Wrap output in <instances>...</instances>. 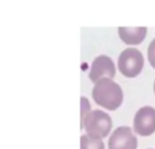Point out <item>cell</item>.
Here are the masks:
<instances>
[{"label": "cell", "mask_w": 155, "mask_h": 149, "mask_svg": "<svg viewBox=\"0 0 155 149\" xmlns=\"http://www.w3.org/2000/svg\"><path fill=\"white\" fill-rule=\"evenodd\" d=\"M147 54H148V61H150V64L155 68V38L151 41L150 46H148Z\"/></svg>", "instance_id": "cell-10"}, {"label": "cell", "mask_w": 155, "mask_h": 149, "mask_svg": "<svg viewBox=\"0 0 155 149\" xmlns=\"http://www.w3.org/2000/svg\"><path fill=\"white\" fill-rule=\"evenodd\" d=\"M114 74L116 67L113 60L107 56H98L94 59L93 64H91L88 77H90L91 81L97 83L101 79H112Z\"/></svg>", "instance_id": "cell-6"}, {"label": "cell", "mask_w": 155, "mask_h": 149, "mask_svg": "<svg viewBox=\"0 0 155 149\" xmlns=\"http://www.w3.org/2000/svg\"><path fill=\"white\" fill-rule=\"evenodd\" d=\"M83 128L87 130V134L90 136L104 138L109 136V132L112 130V118L102 110H91L86 118Z\"/></svg>", "instance_id": "cell-2"}, {"label": "cell", "mask_w": 155, "mask_h": 149, "mask_svg": "<svg viewBox=\"0 0 155 149\" xmlns=\"http://www.w3.org/2000/svg\"><path fill=\"white\" fill-rule=\"evenodd\" d=\"M107 147L109 149H136L137 138L131 128L120 126L110 134Z\"/></svg>", "instance_id": "cell-5"}, {"label": "cell", "mask_w": 155, "mask_h": 149, "mask_svg": "<svg viewBox=\"0 0 155 149\" xmlns=\"http://www.w3.org/2000/svg\"><path fill=\"white\" fill-rule=\"evenodd\" d=\"M144 59L142 52H139L135 48H128L121 52L118 56V69L127 77L137 76L143 69Z\"/></svg>", "instance_id": "cell-3"}, {"label": "cell", "mask_w": 155, "mask_h": 149, "mask_svg": "<svg viewBox=\"0 0 155 149\" xmlns=\"http://www.w3.org/2000/svg\"><path fill=\"white\" fill-rule=\"evenodd\" d=\"M118 35L128 45H137L147 35L146 27H118Z\"/></svg>", "instance_id": "cell-7"}, {"label": "cell", "mask_w": 155, "mask_h": 149, "mask_svg": "<svg viewBox=\"0 0 155 149\" xmlns=\"http://www.w3.org/2000/svg\"><path fill=\"white\" fill-rule=\"evenodd\" d=\"M134 130L140 136H150L155 132V109L146 106L137 110L134 118Z\"/></svg>", "instance_id": "cell-4"}, {"label": "cell", "mask_w": 155, "mask_h": 149, "mask_svg": "<svg viewBox=\"0 0 155 149\" xmlns=\"http://www.w3.org/2000/svg\"><path fill=\"white\" fill-rule=\"evenodd\" d=\"M154 92H155V81H154Z\"/></svg>", "instance_id": "cell-11"}, {"label": "cell", "mask_w": 155, "mask_h": 149, "mask_svg": "<svg viewBox=\"0 0 155 149\" xmlns=\"http://www.w3.org/2000/svg\"><path fill=\"white\" fill-rule=\"evenodd\" d=\"M93 98L101 107L116 110L123 103V90L112 79H101L94 84Z\"/></svg>", "instance_id": "cell-1"}, {"label": "cell", "mask_w": 155, "mask_h": 149, "mask_svg": "<svg viewBox=\"0 0 155 149\" xmlns=\"http://www.w3.org/2000/svg\"><path fill=\"white\" fill-rule=\"evenodd\" d=\"M80 103H82V122H80V128H83V126H84L86 118H87V115L90 114V111H91L90 110L91 107H90V102H88L84 96L80 98Z\"/></svg>", "instance_id": "cell-9"}, {"label": "cell", "mask_w": 155, "mask_h": 149, "mask_svg": "<svg viewBox=\"0 0 155 149\" xmlns=\"http://www.w3.org/2000/svg\"><path fill=\"white\" fill-rule=\"evenodd\" d=\"M80 149H105V145L101 138L90 134H83L80 137Z\"/></svg>", "instance_id": "cell-8"}]
</instances>
